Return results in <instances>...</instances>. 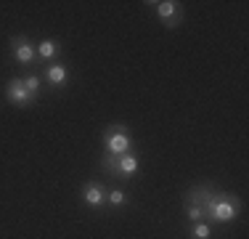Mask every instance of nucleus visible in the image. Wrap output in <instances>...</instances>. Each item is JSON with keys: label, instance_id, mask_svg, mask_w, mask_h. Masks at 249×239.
Returning <instances> with one entry per match:
<instances>
[{"label": "nucleus", "instance_id": "f257e3e1", "mask_svg": "<svg viewBox=\"0 0 249 239\" xmlns=\"http://www.w3.org/2000/svg\"><path fill=\"white\" fill-rule=\"evenodd\" d=\"M241 215V197L233 194V191H220L215 186L212 191V199H210V226H225V223H233L239 220Z\"/></svg>", "mask_w": 249, "mask_h": 239}, {"label": "nucleus", "instance_id": "f03ea898", "mask_svg": "<svg viewBox=\"0 0 249 239\" xmlns=\"http://www.w3.org/2000/svg\"><path fill=\"white\" fill-rule=\"evenodd\" d=\"M212 191H215L212 183H196V186L183 191V213H186L188 223H196V220H207L210 223Z\"/></svg>", "mask_w": 249, "mask_h": 239}, {"label": "nucleus", "instance_id": "7ed1b4c3", "mask_svg": "<svg viewBox=\"0 0 249 239\" xmlns=\"http://www.w3.org/2000/svg\"><path fill=\"white\" fill-rule=\"evenodd\" d=\"M98 167L106 173V176H111V178H133L135 173H138V157H135L133 152L130 154H101V159H98Z\"/></svg>", "mask_w": 249, "mask_h": 239}, {"label": "nucleus", "instance_id": "20e7f679", "mask_svg": "<svg viewBox=\"0 0 249 239\" xmlns=\"http://www.w3.org/2000/svg\"><path fill=\"white\" fill-rule=\"evenodd\" d=\"M101 143H104L106 154H130L133 152V133H130L127 125H120V122L106 125Z\"/></svg>", "mask_w": 249, "mask_h": 239}, {"label": "nucleus", "instance_id": "39448f33", "mask_svg": "<svg viewBox=\"0 0 249 239\" xmlns=\"http://www.w3.org/2000/svg\"><path fill=\"white\" fill-rule=\"evenodd\" d=\"M146 5H154L159 21L167 29H178L183 21V16H186V8H183V3H178V0H149Z\"/></svg>", "mask_w": 249, "mask_h": 239}, {"label": "nucleus", "instance_id": "423d86ee", "mask_svg": "<svg viewBox=\"0 0 249 239\" xmlns=\"http://www.w3.org/2000/svg\"><path fill=\"white\" fill-rule=\"evenodd\" d=\"M11 56H14L16 64L21 67H32L37 61V48L32 45V40L27 35H14L11 38Z\"/></svg>", "mask_w": 249, "mask_h": 239}, {"label": "nucleus", "instance_id": "0eeeda50", "mask_svg": "<svg viewBox=\"0 0 249 239\" xmlns=\"http://www.w3.org/2000/svg\"><path fill=\"white\" fill-rule=\"evenodd\" d=\"M5 99L11 101L14 106H19V109H29V106L35 104V96L24 88V82H21V77H11L8 85H5Z\"/></svg>", "mask_w": 249, "mask_h": 239}, {"label": "nucleus", "instance_id": "6e6552de", "mask_svg": "<svg viewBox=\"0 0 249 239\" xmlns=\"http://www.w3.org/2000/svg\"><path fill=\"white\" fill-rule=\"evenodd\" d=\"M80 199H82V205L90 207V210H101V207L106 205V189H104V183H98V181L82 183Z\"/></svg>", "mask_w": 249, "mask_h": 239}, {"label": "nucleus", "instance_id": "1a4fd4ad", "mask_svg": "<svg viewBox=\"0 0 249 239\" xmlns=\"http://www.w3.org/2000/svg\"><path fill=\"white\" fill-rule=\"evenodd\" d=\"M43 77L51 88H64L69 82V67L67 64H51V67H45Z\"/></svg>", "mask_w": 249, "mask_h": 239}, {"label": "nucleus", "instance_id": "9d476101", "mask_svg": "<svg viewBox=\"0 0 249 239\" xmlns=\"http://www.w3.org/2000/svg\"><path fill=\"white\" fill-rule=\"evenodd\" d=\"M35 48H37V61H51V59L58 56L61 43H58V40H53V38H48V40H40Z\"/></svg>", "mask_w": 249, "mask_h": 239}, {"label": "nucleus", "instance_id": "9b49d317", "mask_svg": "<svg viewBox=\"0 0 249 239\" xmlns=\"http://www.w3.org/2000/svg\"><path fill=\"white\" fill-rule=\"evenodd\" d=\"M188 239H212V226L207 220L188 223Z\"/></svg>", "mask_w": 249, "mask_h": 239}, {"label": "nucleus", "instance_id": "f8f14e48", "mask_svg": "<svg viewBox=\"0 0 249 239\" xmlns=\"http://www.w3.org/2000/svg\"><path fill=\"white\" fill-rule=\"evenodd\" d=\"M21 82H24V88L29 93L35 96V99H40V88H43V77L35 75V72H27V75H21Z\"/></svg>", "mask_w": 249, "mask_h": 239}, {"label": "nucleus", "instance_id": "ddd939ff", "mask_svg": "<svg viewBox=\"0 0 249 239\" xmlns=\"http://www.w3.org/2000/svg\"><path fill=\"white\" fill-rule=\"evenodd\" d=\"M127 202H130L127 191H122V189H111V191H106V205H111V207H124Z\"/></svg>", "mask_w": 249, "mask_h": 239}]
</instances>
